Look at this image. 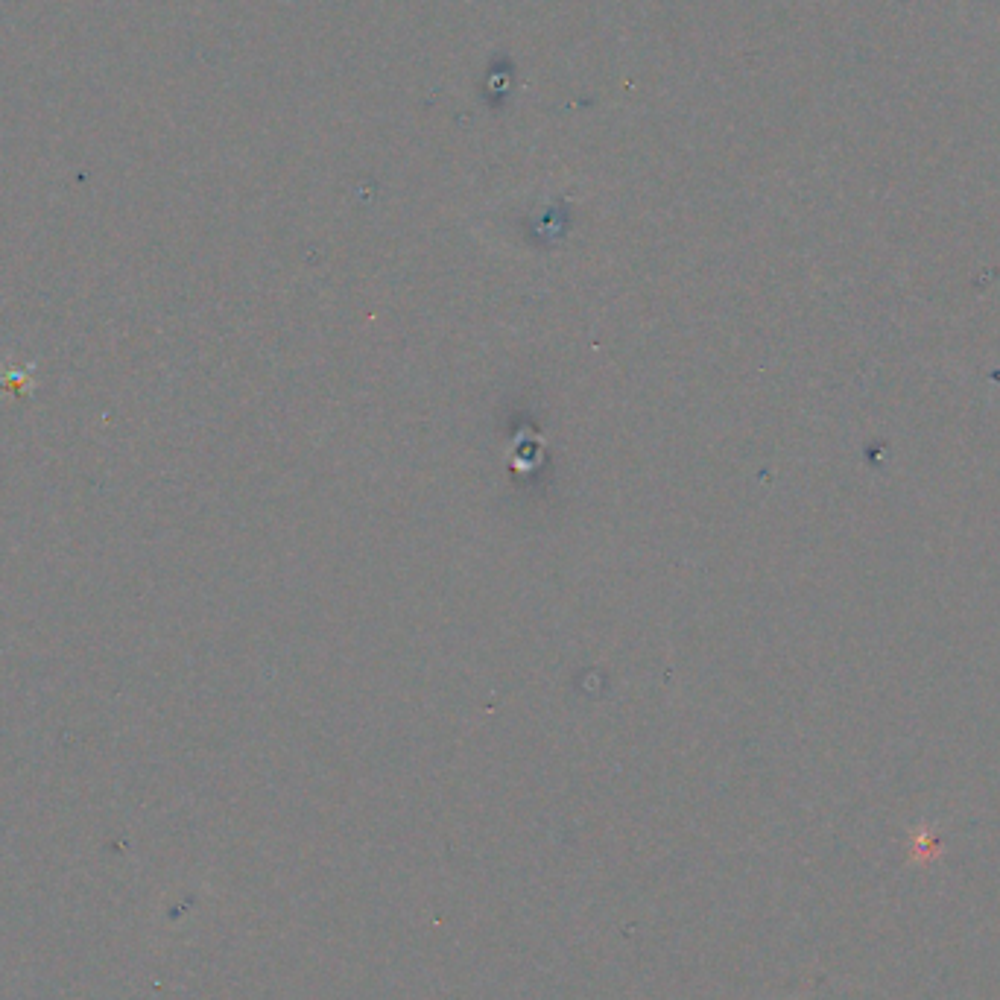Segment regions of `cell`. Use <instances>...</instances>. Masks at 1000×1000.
I'll list each match as a JSON object with an SVG mask.
<instances>
[{
  "label": "cell",
  "mask_w": 1000,
  "mask_h": 1000,
  "mask_svg": "<svg viewBox=\"0 0 1000 1000\" xmlns=\"http://www.w3.org/2000/svg\"><path fill=\"white\" fill-rule=\"evenodd\" d=\"M515 88V65L506 56H495L486 77H483V100L489 103V109H503L509 94Z\"/></svg>",
  "instance_id": "6da1fadb"
}]
</instances>
